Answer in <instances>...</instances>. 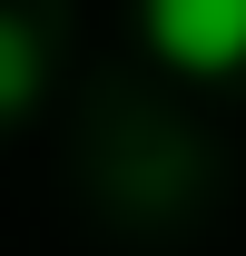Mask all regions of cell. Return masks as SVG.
Listing matches in <instances>:
<instances>
[{"label":"cell","instance_id":"obj_1","mask_svg":"<svg viewBox=\"0 0 246 256\" xmlns=\"http://www.w3.org/2000/svg\"><path fill=\"white\" fill-rule=\"evenodd\" d=\"M138 30L168 69L187 79H226L246 69V0H138Z\"/></svg>","mask_w":246,"mask_h":256},{"label":"cell","instance_id":"obj_2","mask_svg":"<svg viewBox=\"0 0 246 256\" xmlns=\"http://www.w3.org/2000/svg\"><path fill=\"white\" fill-rule=\"evenodd\" d=\"M40 79H50V60H40V40L20 30L10 10H0V118H20V108L40 98Z\"/></svg>","mask_w":246,"mask_h":256}]
</instances>
